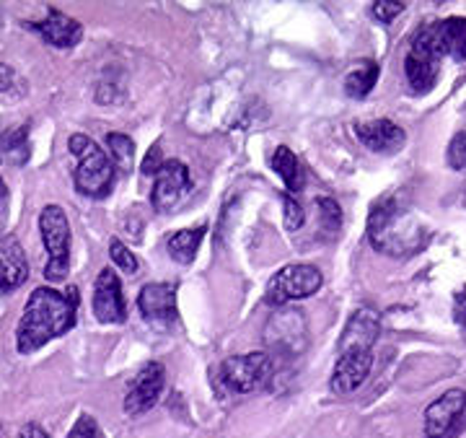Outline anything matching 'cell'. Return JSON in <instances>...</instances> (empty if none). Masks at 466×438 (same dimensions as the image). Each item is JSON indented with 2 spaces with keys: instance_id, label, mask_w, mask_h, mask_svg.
<instances>
[{
  "instance_id": "25",
  "label": "cell",
  "mask_w": 466,
  "mask_h": 438,
  "mask_svg": "<svg viewBox=\"0 0 466 438\" xmlns=\"http://www.w3.org/2000/svg\"><path fill=\"white\" fill-rule=\"evenodd\" d=\"M319 208V220H321V229L327 234H337L339 226H342V208L332 200V198H321L317 202Z\"/></svg>"
},
{
  "instance_id": "1",
  "label": "cell",
  "mask_w": 466,
  "mask_h": 438,
  "mask_svg": "<svg viewBox=\"0 0 466 438\" xmlns=\"http://www.w3.org/2000/svg\"><path fill=\"white\" fill-rule=\"evenodd\" d=\"M78 314V290L70 288V296L55 288H36L24 306L16 327V351L29 355L45 348L55 337H63L76 327Z\"/></svg>"
},
{
  "instance_id": "19",
  "label": "cell",
  "mask_w": 466,
  "mask_h": 438,
  "mask_svg": "<svg viewBox=\"0 0 466 438\" xmlns=\"http://www.w3.org/2000/svg\"><path fill=\"white\" fill-rule=\"evenodd\" d=\"M438 39L441 50L446 57H453L456 63L466 60V18H446L438 21Z\"/></svg>"
},
{
  "instance_id": "20",
  "label": "cell",
  "mask_w": 466,
  "mask_h": 438,
  "mask_svg": "<svg viewBox=\"0 0 466 438\" xmlns=\"http://www.w3.org/2000/svg\"><path fill=\"white\" fill-rule=\"evenodd\" d=\"M272 168L280 174V179L288 187V195H299L300 189H303V182H306V177H303V168H300V161L296 158V153L290 151L288 146H278L275 153H272Z\"/></svg>"
},
{
  "instance_id": "29",
  "label": "cell",
  "mask_w": 466,
  "mask_h": 438,
  "mask_svg": "<svg viewBox=\"0 0 466 438\" xmlns=\"http://www.w3.org/2000/svg\"><path fill=\"white\" fill-rule=\"evenodd\" d=\"M67 438H104V433H101L99 423L94 421L91 415H81V418L76 421V425L70 428Z\"/></svg>"
},
{
  "instance_id": "32",
  "label": "cell",
  "mask_w": 466,
  "mask_h": 438,
  "mask_svg": "<svg viewBox=\"0 0 466 438\" xmlns=\"http://www.w3.org/2000/svg\"><path fill=\"white\" fill-rule=\"evenodd\" d=\"M18 78L16 73H14V67L5 66V63H0V94H8L11 88H16Z\"/></svg>"
},
{
  "instance_id": "31",
  "label": "cell",
  "mask_w": 466,
  "mask_h": 438,
  "mask_svg": "<svg viewBox=\"0 0 466 438\" xmlns=\"http://www.w3.org/2000/svg\"><path fill=\"white\" fill-rule=\"evenodd\" d=\"M453 320H456V327L461 330V337H466V290L456 293V299H453Z\"/></svg>"
},
{
  "instance_id": "12",
  "label": "cell",
  "mask_w": 466,
  "mask_h": 438,
  "mask_svg": "<svg viewBox=\"0 0 466 438\" xmlns=\"http://www.w3.org/2000/svg\"><path fill=\"white\" fill-rule=\"evenodd\" d=\"M94 317L101 324H122L127 320V306H125V296H122V283L119 275L112 268H104L96 278L94 286Z\"/></svg>"
},
{
  "instance_id": "4",
  "label": "cell",
  "mask_w": 466,
  "mask_h": 438,
  "mask_svg": "<svg viewBox=\"0 0 466 438\" xmlns=\"http://www.w3.org/2000/svg\"><path fill=\"white\" fill-rule=\"evenodd\" d=\"M443 57L446 55L441 50L438 24L422 26L410 52H407V60H404V73H407V81H410L415 94H428L431 88H435L438 78H441V60Z\"/></svg>"
},
{
  "instance_id": "7",
  "label": "cell",
  "mask_w": 466,
  "mask_h": 438,
  "mask_svg": "<svg viewBox=\"0 0 466 438\" xmlns=\"http://www.w3.org/2000/svg\"><path fill=\"white\" fill-rule=\"evenodd\" d=\"M324 283L321 272L314 265H285L283 270H278V275L269 280L267 286V303L272 306H285L290 301H300V299H309L314 296L319 288Z\"/></svg>"
},
{
  "instance_id": "17",
  "label": "cell",
  "mask_w": 466,
  "mask_h": 438,
  "mask_svg": "<svg viewBox=\"0 0 466 438\" xmlns=\"http://www.w3.org/2000/svg\"><path fill=\"white\" fill-rule=\"evenodd\" d=\"M29 278V262L18 241H5L0 247V288L14 290Z\"/></svg>"
},
{
  "instance_id": "35",
  "label": "cell",
  "mask_w": 466,
  "mask_h": 438,
  "mask_svg": "<svg viewBox=\"0 0 466 438\" xmlns=\"http://www.w3.org/2000/svg\"><path fill=\"white\" fill-rule=\"evenodd\" d=\"M21 438H50V436H47V431H45L42 425L29 423V425H24V428H21Z\"/></svg>"
},
{
  "instance_id": "36",
  "label": "cell",
  "mask_w": 466,
  "mask_h": 438,
  "mask_svg": "<svg viewBox=\"0 0 466 438\" xmlns=\"http://www.w3.org/2000/svg\"><path fill=\"white\" fill-rule=\"evenodd\" d=\"M0 293H3V288H0Z\"/></svg>"
},
{
  "instance_id": "6",
  "label": "cell",
  "mask_w": 466,
  "mask_h": 438,
  "mask_svg": "<svg viewBox=\"0 0 466 438\" xmlns=\"http://www.w3.org/2000/svg\"><path fill=\"white\" fill-rule=\"evenodd\" d=\"M272 373H275V361L272 355L262 351L231 355L220 363V382L228 392H236V394H249V392L262 389L272 379Z\"/></svg>"
},
{
  "instance_id": "22",
  "label": "cell",
  "mask_w": 466,
  "mask_h": 438,
  "mask_svg": "<svg viewBox=\"0 0 466 438\" xmlns=\"http://www.w3.org/2000/svg\"><path fill=\"white\" fill-rule=\"evenodd\" d=\"M376 81H379V63L363 60V63H358L345 76V91L352 99H363V97H368L373 91Z\"/></svg>"
},
{
  "instance_id": "3",
  "label": "cell",
  "mask_w": 466,
  "mask_h": 438,
  "mask_svg": "<svg viewBox=\"0 0 466 438\" xmlns=\"http://www.w3.org/2000/svg\"><path fill=\"white\" fill-rule=\"evenodd\" d=\"M70 153L78 161L76 174H73L76 189L94 200L106 198L115 189V164L109 153L101 151L99 143L84 133H76L70 138Z\"/></svg>"
},
{
  "instance_id": "11",
  "label": "cell",
  "mask_w": 466,
  "mask_h": 438,
  "mask_svg": "<svg viewBox=\"0 0 466 438\" xmlns=\"http://www.w3.org/2000/svg\"><path fill=\"white\" fill-rule=\"evenodd\" d=\"M137 309L143 320L156 330H168L177 324V288L171 283H148L137 296Z\"/></svg>"
},
{
  "instance_id": "26",
  "label": "cell",
  "mask_w": 466,
  "mask_h": 438,
  "mask_svg": "<svg viewBox=\"0 0 466 438\" xmlns=\"http://www.w3.org/2000/svg\"><path fill=\"white\" fill-rule=\"evenodd\" d=\"M109 254H112V260H115V265H119V268L125 270V272H137V260H135V254L119 241V239H115L112 244H109Z\"/></svg>"
},
{
  "instance_id": "18",
  "label": "cell",
  "mask_w": 466,
  "mask_h": 438,
  "mask_svg": "<svg viewBox=\"0 0 466 438\" xmlns=\"http://www.w3.org/2000/svg\"><path fill=\"white\" fill-rule=\"evenodd\" d=\"M296 327H299V335H306V321H303V314L300 311H283L278 314L275 320L267 324V330L272 332L275 330V337H267L269 345H275V351H296Z\"/></svg>"
},
{
  "instance_id": "28",
  "label": "cell",
  "mask_w": 466,
  "mask_h": 438,
  "mask_svg": "<svg viewBox=\"0 0 466 438\" xmlns=\"http://www.w3.org/2000/svg\"><path fill=\"white\" fill-rule=\"evenodd\" d=\"M449 164L456 171H466V133L453 135L449 143Z\"/></svg>"
},
{
  "instance_id": "8",
  "label": "cell",
  "mask_w": 466,
  "mask_h": 438,
  "mask_svg": "<svg viewBox=\"0 0 466 438\" xmlns=\"http://www.w3.org/2000/svg\"><path fill=\"white\" fill-rule=\"evenodd\" d=\"M466 431V392L449 389L425 410V436L459 438Z\"/></svg>"
},
{
  "instance_id": "14",
  "label": "cell",
  "mask_w": 466,
  "mask_h": 438,
  "mask_svg": "<svg viewBox=\"0 0 466 438\" xmlns=\"http://www.w3.org/2000/svg\"><path fill=\"white\" fill-rule=\"evenodd\" d=\"M379 332H381L379 314L370 311V309H358L348 320L345 330H342L337 353H348V351H370L373 353V345L379 340Z\"/></svg>"
},
{
  "instance_id": "21",
  "label": "cell",
  "mask_w": 466,
  "mask_h": 438,
  "mask_svg": "<svg viewBox=\"0 0 466 438\" xmlns=\"http://www.w3.org/2000/svg\"><path fill=\"white\" fill-rule=\"evenodd\" d=\"M205 226H198V229H184V231H177V234L168 239V254L171 260H177L179 265H189L195 260V254L200 250L202 239H205Z\"/></svg>"
},
{
  "instance_id": "9",
  "label": "cell",
  "mask_w": 466,
  "mask_h": 438,
  "mask_svg": "<svg viewBox=\"0 0 466 438\" xmlns=\"http://www.w3.org/2000/svg\"><path fill=\"white\" fill-rule=\"evenodd\" d=\"M167 387V371L161 363L150 361L137 371L125 394V413L127 415H143L153 404L161 400V392Z\"/></svg>"
},
{
  "instance_id": "5",
  "label": "cell",
  "mask_w": 466,
  "mask_h": 438,
  "mask_svg": "<svg viewBox=\"0 0 466 438\" xmlns=\"http://www.w3.org/2000/svg\"><path fill=\"white\" fill-rule=\"evenodd\" d=\"M39 231L50 252V260L45 265V278L50 283H63L70 270V223L66 210L60 205H47L39 213Z\"/></svg>"
},
{
  "instance_id": "24",
  "label": "cell",
  "mask_w": 466,
  "mask_h": 438,
  "mask_svg": "<svg viewBox=\"0 0 466 438\" xmlns=\"http://www.w3.org/2000/svg\"><path fill=\"white\" fill-rule=\"evenodd\" d=\"M0 148L14 161V164H26L29 161V127H14L0 138Z\"/></svg>"
},
{
  "instance_id": "23",
  "label": "cell",
  "mask_w": 466,
  "mask_h": 438,
  "mask_svg": "<svg viewBox=\"0 0 466 438\" xmlns=\"http://www.w3.org/2000/svg\"><path fill=\"white\" fill-rule=\"evenodd\" d=\"M106 148L109 158L119 171H133L135 164V143L130 135L125 133H109L106 135Z\"/></svg>"
},
{
  "instance_id": "30",
  "label": "cell",
  "mask_w": 466,
  "mask_h": 438,
  "mask_svg": "<svg viewBox=\"0 0 466 438\" xmlns=\"http://www.w3.org/2000/svg\"><path fill=\"white\" fill-rule=\"evenodd\" d=\"M370 11H373V16L379 18V21L389 24V21H394V18L404 14V3H397V0H376Z\"/></svg>"
},
{
  "instance_id": "33",
  "label": "cell",
  "mask_w": 466,
  "mask_h": 438,
  "mask_svg": "<svg viewBox=\"0 0 466 438\" xmlns=\"http://www.w3.org/2000/svg\"><path fill=\"white\" fill-rule=\"evenodd\" d=\"M164 167V161H161V148L158 146H153L146 156V161H143V171L148 174V177H156V171Z\"/></svg>"
},
{
  "instance_id": "16",
  "label": "cell",
  "mask_w": 466,
  "mask_h": 438,
  "mask_svg": "<svg viewBox=\"0 0 466 438\" xmlns=\"http://www.w3.org/2000/svg\"><path fill=\"white\" fill-rule=\"evenodd\" d=\"M34 29L45 36V42L57 47V50H70L81 42L84 36V26L76 18L66 16L60 11H50V16L39 24H34Z\"/></svg>"
},
{
  "instance_id": "10",
  "label": "cell",
  "mask_w": 466,
  "mask_h": 438,
  "mask_svg": "<svg viewBox=\"0 0 466 438\" xmlns=\"http://www.w3.org/2000/svg\"><path fill=\"white\" fill-rule=\"evenodd\" d=\"M189 185H192V177H189V168L187 164H182L179 158H171V161H164V167L156 171L153 177V208L158 213H167L171 208H177L182 198L189 192Z\"/></svg>"
},
{
  "instance_id": "34",
  "label": "cell",
  "mask_w": 466,
  "mask_h": 438,
  "mask_svg": "<svg viewBox=\"0 0 466 438\" xmlns=\"http://www.w3.org/2000/svg\"><path fill=\"white\" fill-rule=\"evenodd\" d=\"M5 220H8V187L0 177V231L5 229Z\"/></svg>"
},
{
  "instance_id": "15",
  "label": "cell",
  "mask_w": 466,
  "mask_h": 438,
  "mask_svg": "<svg viewBox=\"0 0 466 438\" xmlns=\"http://www.w3.org/2000/svg\"><path fill=\"white\" fill-rule=\"evenodd\" d=\"M355 138L373 153H397L404 146V130L391 119H366L355 125Z\"/></svg>"
},
{
  "instance_id": "2",
  "label": "cell",
  "mask_w": 466,
  "mask_h": 438,
  "mask_svg": "<svg viewBox=\"0 0 466 438\" xmlns=\"http://www.w3.org/2000/svg\"><path fill=\"white\" fill-rule=\"evenodd\" d=\"M368 239L376 252L389 257H412L428 244V229L394 195L370 205Z\"/></svg>"
},
{
  "instance_id": "27",
  "label": "cell",
  "mask_w": 466,
  "mask_h": 438,
  "mask_svg": "<svg viewBox=\"0 0 466 438\" xmlns=\"http://www.w3.org/2000/svg\"><path fill=\"white\" fill-rule=\"evenodd\" d=\"M283 208H285V226L290 229V231H296V229H300L303 226V208H300V202L293 198V195H288L285 192L283 195Z\"/></svg>"
},
{
  "instance_id": "13",
  "label": "cell",
  "mask_w": 466,
  "mask_h": 438,
  "mask_svg": "<svg viewBox=\"0 0 466 438\" xmlns=\"http://www.w3.org/2000/svg\"><path fill=\"white\" fill-rule=\"evenodd\" d=\"M370 369H373V353L370 351L337 353V363H334L332 371V392L350 394L358 387H363Z\"/></svg>"
}]
</instances>
